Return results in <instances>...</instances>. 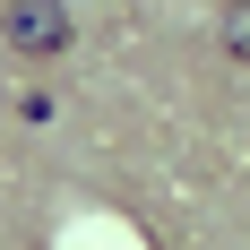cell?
Listing matches in <instances>:
<instances>
[{
    "mask_svg": "<svg viewBox=\"0 0 250 250\" xmlns=\"http://www.w3.org/2000/svg\"><path fill=\"white\" fill-rule=\"evenodd\" d=\"M0 35H9V52H26V61H52V52H69V0H9L0 9Z\"/></svg>",
    "mask_w": 250,
    "mask_h": 250,
    "instance_id": "cell-1",
    "label": "cell"
},
{
    "mask_svg": "<svg viewBox=\"0 0 250 250\" xmlns=\"http://www.w3.org/2000/svg\"><path fill=\"white\" fill-rule=\"evenodd\" d=\"M216 43H225V61L250 69V0H225V9H216Z\"/></svg>",
    "mask_w": 250,
    "mask_h": 250,
    "instance_id": "cell-2",
    "label": "cell"
}]
</instances>
